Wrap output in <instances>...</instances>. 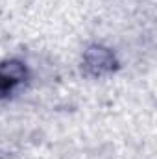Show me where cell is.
I'll list each match as a JSON object with an SVG mask.
<instances>
[{"instance_id": "cell-2", "label": "cell", "mask_w": 157, "mask_h": 159, "mask_svg": "<svg viewBox=\"0 0 157 159\" xmlns=\"http://www.w3.org/2000/svg\"><path fill=\"white\" fill-rule=\"evenodd\" d=\"M83 67L92 76H104V74H109L115 70L117 59L111 50H107L104 46H92L83 56Z\"/></svg>"}, {"instance_id": "cell-1", "label": "cell", "mask_w": 157, "mask_h": 159, "mask_svg": "<svg viewBox=\"0 0 157 159\" xmlns=\"http://www.w3.org/2000/svg\"><path fill=\"white\" fill-rule=\"evenodd\" d=\"M30 80V69L22 59L11 57L0 63V102L13 98Z\"/></svg>"}]
</instances>
